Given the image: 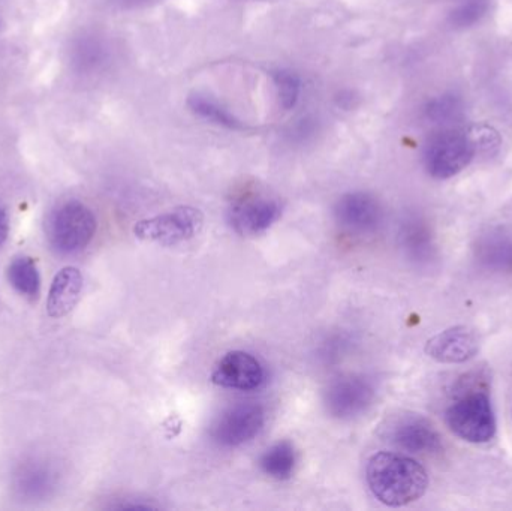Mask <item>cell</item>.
Returning a JSON list of instances; mask_svg holds the SVG:
<instances>
[{
	"label": "cell",
	"mask_w": 512,
	"mask_h": 511,
	"mask_svg": "<svg viewBox=\"0 0 512 511\" xmlns=\"http://www.w3.org/2000/svg\"><path fill=\"white\" fill-rule=\"evenodd\" d=\"M375 399L372 383L363 377H346L333 381L325 392V407L339 420H352L366 413Z\"/></svg>",
	"instance_id": "cell-9"
},
{
	"label": "cell",
	"mask_w": 512,
	"mask_h": 511,
	"mask_svg": "<svg viewBox=\"0 0 512 511\" xmlns=\"http://www.w3.org/2000/svg\"><path fill=\"white\" fill-rule=\"evenodd\" d=\"M83 291V275L77 267H63L51 282L47 297L50 318H63L71 314Z\"/></svg>",
	"instance_id": "cell-13"
},
{
	"label": "cell",
	"mask_w": 512,
	"mask_h": 511,
	"mask_svg": "<svg viewBox=\"0 0 512 511\" xmlns=\"http://www.w3.org/2000/svg\"><path fill=\"white\" fill-rule=\"evenodd\" d=\"M480 350V338L475 330L460 326L445 330L433 336L426 344V354L430 359L447 365L465 363Z\"/></svg>",
	"instance_id": "cell-11"
},
{
	"label": "cell",
	"mask_w": 512,
	"mask_h": 511,
	"mask_svg": "<svg viewBox=\"0 0 512 511\" xmlns=\"http://www.w3.org/2000/svg\"><path fill=\"white\" fill-rule=\"evenodd\" d=\"M277 101L285 111L292 110L297 105L301 95V80L294 71L279 68L271 72Z\"/></svg>",
	"instance_id": "cell-18"
},
{
	"label": "cell",
	"mask_w": 512,
	"mask_h": 511,
	"mask_svg": "<svg viewBox=\"0 0 512 511\" xmlns=\"http://www.w3.org/2000/svg\"><path fill=\"white\" fill-rule=\"evenodd\" d=\"M265 425V411L261 405L239 404L225 411L212 429V437L219 446L240 447L258 437Z\"/></svg>",
	"instance_id": "cell-8"
},
{
	"label": "cell",
	"mask_w": 512,
	"mask_h": 511,
	"mask_svg": "<svg viewBox=\"0 0 512 511\" xmlns=\"http://www.w3.org/2000/svg\"><path fill=\"white\" fill-rule=\"evenodd\" d=\"M213 384L222 389H259L265 381L264 366L256 357L245 351H231L219 360L212 374Z\"/></svg>",
	"instance_id": "cell-10"
},
{
	"label": "cell",
	"mask_w": 512,
	"mask_h": 511,
	"mask_svg": "<svg viewBox=\"0 0 512 511\" xmlns=\"http://www.w3.org/2000/svg\"><path fill=\"white\" fill-rule=\"evenodd\" d=\"M188 107L195 116L219 128L230 131H243L246 128L242 119H239L227 105L207 93H192L188 98Z\"/></svg>",
	"instance_id": "cell-15"
},
{
	"label": "cell",
	"mask_w": 512,
	"mask_h": 511,
	"mask_svg": "<svg viewBox=\"0 0 512 511\" xmlns=\"http://www.w3.org/2000/svg\"><path fill=\"white\" fill-rule=\"evenodd\" d=\"M478 263L493 273H512V231L492 230L478 240Z\"/></svg>",
	"instance_id": "cell-14"
},
{
	"label": "cell",
	"mask_w": 512,
	"mask_h": 511,
	"mask_svg": "<svg viewBox=\"0 0 512 511\" xmlns=\"http://www.w3.org/2000/svg\"><path fill=\"white\" fill-rule=\"evenodd\" d=\"M295 462L297 458L292 444L280 441L265 450L261 458V468L271 479L286 480L294 473Z\"/></svg>",
	"instance_id": "cell-17"
},
{
	"label": "cell",
	"mask_w": 512,
	"mask_h": 511,
	"mask_svg": "<svg viewBox=\"0 0 512 511\" xmlns=\"http://www.w3.org/2000/svg\"><path fill=\"white\" fill-rule=\"evenodd\" d=\"M204 216L191 206H180L153 218L143 219L134 227L137 239L161 246H176L194 239L203 228Z\"/></svg>",
	"instance_id": "cell-4"
},
{
	"label": "cell",
	"mask_w": 512,
	"mask_h": 511,
	"mask_svg": "<svg viewBox=\"0 0 512 511\" xmlns=\"http://www.w3.org/2000/svg\"><path fill=\"white\" fill-rule=\"evenodd\" d=\"M282 216V204L276 198L246 194L237 198L228 210V221L242 236H258L273 227Z\"/></svg>",
	"instance_id": "cell-7"
},
{
	"label": "cell",
	"mask_w": 512,
	"mask_h": 511,
	"mask_svg": "<svg viewBox=\"0 0 512 511\" xmlns=\"http://www.w3.org/2000/svg\"><path fill=\"white\" fill-rule=\"evenodd\" d=\"M390 438L400 449L411 453H436L442 449L438 432L421 417H403L394 423Z\"/></svg>",
	"instance_id": "cell-12"
},
{
	"label": "cell",
	"mask_w": 512,
	"mask_h": 511,
	"mask_svg": "<svg viewBox=\"0 0 512 511\" xmlns=\"http://www.w3.org/2000/svg\"><path fill=\"white\" fill-rule=\"evenodd\" d=\"M9 233V219L8 215H6L5 209L0 206V246L5 243L6 237H8Z\"/></svg>",
	"instance_id": "cell-19"
},
{
	"label": "cell",
	"mask_w": 512,
	"mask_h": 511,
	"mask_svg": "<svg viewBox=\"0 0 512 511\" xmlns=\"http://www.w3.org/2000/svg\"><path fill=\"white\" fill-rule=\"evenodd\" d=\"M8 279L12 287L29 300H36L41 293V276L36 261L30 257H17L9 264Z\"/></svg>",
	"instance_id": "cell-16"
},
{
	"label": "cell",
	"mask_w": 512,
	"mask_h": 511,
	"mask_svg": "<svg viewBox=\"0 0 512 511\" xmlns=\"http://www.w3.org/2000/svg\"><path fill=\"white\" fill-rule=\"evenodd\" d=\"M98 222L95 213L80 201H68L51 216L48 239L60 254H77L95 237Z\"/></svg>",
	"instance_id": "cell-2"
},
{
	"label": "cell",
	"mask_w": 512,
	"mask_h": 511,
	"mask_svg": "<svg viewBox=\"0 0 512 511\" xmlns=\"http://www.w3.org/2000/svg\"><path fill=\"white\" fill-rule=\"evenodd\" d=\"M477 153V143L465 131L435 135L424 149V167L435 179L445 180L462 173Z\"/></svg>",
	"instance_id": "cell-3"
},
{
	"label": "cell",
	"mask_w": 512,
	"mask_h": 511,
	"mask_svg": "<svg viewBox=\"0 0 512 511\" xmlns=\"http://www.w3.org/2000/svg\"><path fill=\"white\" fill-rule=\"evenodd\" d=\"M337 227L351 237L373 236L384 219L381 204L369 192H348L334 206Z\"/></svg>",
	"instance_id": "cell-6"
},
{
	"label": "cell",
	"mask_w": 512,
	"mask_h": 511,
	"mask_svg": "<svg viewBox=\"0 0 512 511\" xmlns=\"http://www.w3.org/2000/svg\"><path fill=\"white\" fill-rule=\"evenodd\" d=\"M126 8H141V6L150 5V3L156 2V0H119Z\"/></svg>",
	"instance_id": "cell-20"
},
{
	"label": "cell",
	"mask_w": 512,
	"mask_h": 511,
	"mask_svg": "<svg viewBox=\"0 0 512 511\" xmlns=\"http://www.w3.org/2000/svg\"><path fill=\"white\" fill-rule=\"evenodd\" d=\"M447 423L457 437L468 443H489L496 434L495 413L486 393H472L454 402L448 408Z\"/></svg>",
	"instance_id": "cell-5"
},
{
	"label": "cell",
	"mask_w": 512,
	"mask_h": 511,
	"mask_svg": "<svg viewBox=\"0 0 512 511\" xmlns=\"http://www.w3.org/2000/svg\"><path fill=\"white\" fill-rule=\"evenodd\" d=\"M366 479L376 500L388 507L415 503L429 488V476L423 465L397 453L373 455L367 462Z\"/></svg>",
	"instance_id": "cell-1"
}]
</instances>
